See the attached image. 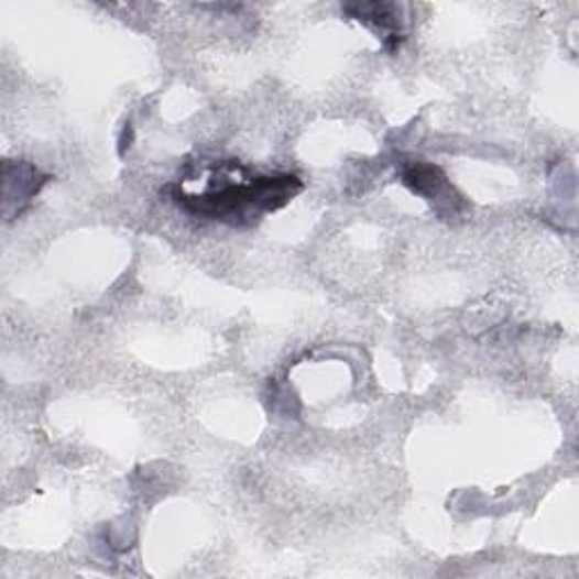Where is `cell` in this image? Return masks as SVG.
<instances>
[{
	"instance_id": "1",
	"label": "cell",
	"mask_w": 579,
	"mask_h": 579,
	"mask_svg": "<svg viewBox=\"0 0 579 579\" xmlns=\"http://www.w3.org/2000/svg\"><path fill=\"white\" fill-rule=\"evenodd\" d=\"M302 190V182L297 177L281 175V177H259L250 184H229L206 195L179 199L188 211L209 216L216 220L238 222L242 218H256L261 214H270L281 209V206Z\"/></svg>"
},
{
	"instance_id": "2",
	"label": "cell",
	"mask_w": 579,
	"mask_h": 579,
	"mask_svg": "<svg viewBox=\"0 0 579 579\" xmlns=\"http://www.w3.org/2000/svg\"><path fill=\"white\" fill-rule=\"evenodd\" d=\"M353 19H358L360 23L369 25L371 30H376L379 34H383L385 39V46L387 48H396L403 34H401V10L403 6H394V3H362V6H347L345 8Z\"/></svg>"
},
{
	"instance_id": "3",
	"label": "cell",
	"mask_w": 579,
	"mask_h": 579,
	"mask_svg": "<svg viewBox=\"0 0 579 579\" xmlns=\"http://www.w3.org/2000/svg\"><path fill=\"white\" fill-rule=\"evenodd\" d=\"M403 184L409 186L415 193L428 197V201H435V199H444V201H450L452 197V190L446 182V177L441 175V171L433 168V165H426V163H417L412 165V168H407L403 173Z\"/></svg>"
}]
</instances>
